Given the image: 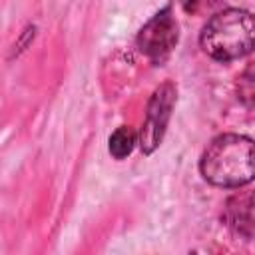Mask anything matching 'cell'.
Segmentation results:
<instances>
[{"mask_svg": "<svg viewBox=\"0 0 255 255\" xmlns=\"http://www.w3.org/2000/svg\"><path fill=\"white\" fill-rule=\"evenodd\" d=\"M199 171L205 181L217 187H243L253 181V141L241 133L213 137L201 153Z\"/></svg>", "mask_w": 255, "mask_h": 255, "instance_id": "6da1fadb", "label": "cell"}, {"mask_svg": "<svg viewBox=\"0 0 255 255\" xmlns=\"http://www.w3.org/2000/svg\"><path fill=\"white\" fill-rule=\"evenodd\" d=\"M177 40H179V24L171 12V6H165L141 26V30L135 36V48L151 64L161 66L175 50Z\"/></svg>", "mask_w": 255, "mask_h": 255, "instance_id": "3957f363", "label": "cell"}, {"mask_svg": "<svg viewBox=\"0 0 255 255\" xmlns=\"http://www.w3.org/2000/svg\"><path fill=\"white\" fill-rule=\"evenodd\" d=\"M175 102H177V88L173 82H163L161 86L153 90L147 102V108H145L141 129L137 133V145L145 155H151L159 147L165 135L167 124L171 120Z\"/></svg>", "mask_w": 255, "mask_h": 255, "instance_id": "277c9868", "label": "cell"}, {"mask_svg": "<svg viewBox=\"0 0 255 255\" xmlns=\"http://www.w3.org/2000/svg\"><path fill=\"white\" fill-rule=\"evenodd\" d=\"M253 36L255 22L251 12L243 8H225L205 22L199 34V46L217 62H233L251 54Z\"/></svg>", "mask_w": 255, "mask_h": 255, "instance_id": "7a4b0ae2", "label": "cell"}, {"mask_svg": "<svg viewBox=\"0 0 255 255\" xmlns=\"http://www.w3.org/2000/svg\"><path fill=\"white\" fill-rule=\"evenodd\" d=\"M179 4H181V8H183V12L195 14V12L199 10V6L203 4V0H179Z\"/></svg>", "mask_w": 255, "mask_h": 255, "instance_id": "9c48e42d", "label": "cell"}, {"mask_svg": "<svg viewBox=\"0 0 255 255\" xmlns=\"http://www.w3.org/2000/svg\"><path fill=\"white\" fill-rule=\"evenodd\" d=\"M34 36H36V26H34V24H28V26L24 28V32L20 34L18 42L14 44V54L18 56L20 52H24V50H26V46L34 40ZM14 54H12V56H14Z\"/></svg>", "mask_w": 255, "mask_h": 255, "instance_id": "ba28073f", "label": "cell"}, {"mask_svg": "<svg viewBox=\"0 0 255 255\" xmlns=\"http://www.w3.org/2000/svg\"><path fill=\"white\" fill-rule=\"evenodd\" d=\"M253 94H255V90H253V68L249 66V68L243 72V76H239V100H241L247 108H251V104H253Z\"/></svg>", "mask_w": 255, "mask_h": 255, "instance_id": "52a82bcc", "label": "cell"}, {"mask_svg": "<svg viewBox=\"0 0 255 255\" xmlns=\"http://www.w3.org/2000/svg\"><path fill=\"white\" fill-rule=\"evenodd\" d=\"M137 143V133L129 126H120L108 139V149L114 159H126Z\"/></svg>", "mask_w": 255, "mask_h": 255, "instance_id": "8992f818", "label": "cell"}, {"mask_svg": "<svg viewBox=\"0 0 255 255\" xmlns=\"http://www.w3.org/2000/svg\"><path fill=\"white\" fill-rule=\"evenodd\" d=\"M223 221L235 235L243 239L253 237V195L251 191L235 193L225 201Z\"/></svg>", "mask_w": 255, "mask_h": 255, "instance_id": "5b68a950", "label": "cell"}]
</instances>
